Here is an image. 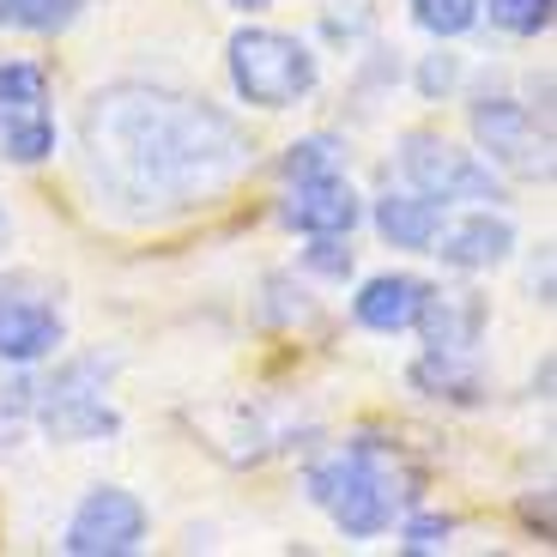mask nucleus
<instances>
[{"mask_svg": "<svg viewBox=\"0 0 557 557\" xmlns=\"http://www.w3.org/2000/svg\"><path fill=\"white\" fill-rule=\"evenodd\" d=\"M424 297H431V285L418 273H376L363 278L358 297H351V321L370 327V334H406L418 321V309H424Z\"/></svg>", "mask_w": 557, "mask_h": 557, "instance_id": "nucleus-13", "label": "nucleus"}, {"mask_svg": "<svg viewBox=\"0 0 557 557\" xmlns=\"http://www.w3.org/2000/svg\"><path fill=\"white\" fill-rule=\"evenodd\" d=\"M406 7H412V25L431 30L436 42L467 37L479 25V13H485V0H406Z\"/></svg>", "mask_w": 557, "mask_h": 557, "instance_id": "nucleus-17", "label": "nucleus"}, {"mask_svg": "<svg viewBox=\"0 0 557 557\" xmlns=\"http://www.w3.org/2000/svg\"><path fill=\"white\" fill-rule=\"evenodd\" d=\"M431 255L443 267H455V273H491V267H503L516 255V224L491 207H473V212H460V219H443Z\"/></svg>", "mask_w": 557, "mask_h": 557, "instance_id": "nucleus-8", "label": "nucleus"}, {"mask_svg": "<svg viewBox=\"0 0 557 557\" xmlns=\"http://www.w3.org/2000/svg\"><path fill=\"white\" fill-rule=\"evenodd\" d=\"M358 219H363V200L346 182V170L304 176V182H292V195H285V224L304 231V237H351Z\"/></svg>", "mask_w": 557, "mask_h": 557, "instance_id": "nucleus-10", "label": "nucleus"}, {"mask_svg": "<svg viewBox=\"0 0 557 557\" xmlns=\"http://www.w3.org/2000/svg\"><path fill=\"white\" fill-rule=\"evenodd\" d=\"M448 533H455V516H406V528H400V552H406V557L443 552Z\"/></svg>", "mask_w": 557, "mask_h": 557, "instance_id": "nucleus-20", "label": "nucleus"}, {"mask_svg": "<svg viewBox=\"0 0 557 557\" xmlns=\"http://www.w3.org/2000/svg\"><path fill=\"white\" fill-rule=\"evenodd\" d=\"M231 61V85H237V98L255 103V110H292L315 91L321 67H315V49L292 30H267V25H249L231 37L224 49Z\"/></svg>", "mask_w": 557, "mask_h": 557, "instance_id": "nucleus-3", "label": "nucleus"}, {"mask_svg": "<svg viewBox=\"0 0 557 557\" xmlns=\"http://www.w3.org/2000/svg\"><path fill=\"white\" fill-rule=\"evenodd\" d=\"M309 503L334 516V528L346 540H376V533L394 528V516H406L424 491V473H418L406 448L382 443V436H351L346 448L309 460Z\"/></svg>", "mask_w": 557, "mask_h": 557, "instance_id": "nucleus-2", "label": "nucleus"}, {"mask_svg": "<svg viewBox=\"0 0 557 557\" xmlns=\"http://www.w3.org/2000/svg\"><path fill=\"white\" fill-rule=\"evenodd\" d=\"M0 231H7V212H0Z\"/></svg>", "mask_w": 557, "mask_h": 557, "instance_id": "nucleus-24", "label": "nucleus"}, {"mask_svg": "<svg viewBox=\"0 0 557 557\" xmlns=\"http://www.w3.org/2000/svg\"><path fill=\"white\" fill-rule=\"evenodd\" d=\"M55 152V103L37 61H0V158L42 164Z\"/></svg>", "mask_w": 557, "mask_h": 557, "instance_id": "nucleus-6", "label": "nucleus"}, {"mask_svg": "<svg viewBox=\"0 0 557 557\" xmlns=\"http://www.w3.org/2000/svg\"><path fill=\"white\" fill-rule=\"evenodd\" d=\"M485 321H491V304L473 292V285H455V292H436L424 297L418 309V334H424V351H473L485 339Z\"/></svg>", "mask_w": 557, "mask_h": 557, "instance_id": "nucleus-11", "label": "nucleus"}, {"mask_svg": "<svg viewBox=\"0 0 557 557\" xmlns=\"http://www.w3.org/2000/svg\"><path fill=\"white\" fill-rule=\"evenodd\" d=\"M304 267H309V273H321V278H351V249H346V237H309Z\"/></svg>", "mask_w": 557, "mask_h": 557, "instance_id": "nucleus-21", "label": "nucleus"}, {"mask_svg": "<svg viewBox=\"0 0 557 557\" xmlns=\"http://www.w3.org/2000/svg\"><path fill=\"white\" fill-rule=\"evenodd\" d=\"M491 7V25L509 30V37H540L552 30V7L557 0H485Z\"/></svg>", "mask_w": 557, "mask_h": 557, "instance_id": "nucleus-19", "label": "nucleus"}, {"mask_svg": "<svg viewBox=\"0 0 557 557\" xmlns=\"http://www.w3.org/2000/svg\"><path fill=\"white\" fill-rule=\"evenodd\" d=\"M79 146L91 188L127 219H176L212 207L255 170V139L231 110L146 79L91 91Z\"/></svg>", "mask_w": 557, "mask_h": 557, "instance_id": "nucleus-1", "label": "nucleus"}, {"mask_svg": "<svg viewBox=\"0 0 557 557\" xmlns=\"http://www.w3.org/2000/svg\"><path fill=\"white\" fill-rule=\"evenodd\" d=\"M37 431L55 448H79V443H103V436L122 431V412H115L103 394H37Z\"/></svg>", "mask_w": 557, "mask_h": 557, "instance_id": "nucleus-12", "label": "nucleus"}, {"mask_svg": "<svg viewBox=\"0 0 557 557\" xmlns=\"http://www.w3.org/2000/svg\"><path fill=\"white\" fill-rule=\"evenodd\" d=\"M467 127H473V139H479V152H485L491 170H509V176H552V134H545V122L521 98L479 91V98L467 103Z\"/></svg>", "mask_w": 557, "mask_h": 557, "instance_id": "nucleus-5", "label": "nucleus"}, {"mask_svg": "<svg viewBox=\"0 0 557 557\" xmlns=\"http://www.w3.org/2000/svg\"><path fill=\"white\" fill-rule=\"evenodd\" d=\"M460 85V55H448V49H436V55H424L418 61V91H424V98H448V91H455Z\"/></svg>", "mask_w": 557, "mask_h": 557, "instance_id": "nucleus-22", "label": "nucleus"}, {"mask_svg": "<svg viewBox=\"0 0 557 557\" xmlns=\"http://www.w3.org/2000/svg\"><path fill=\"white\" fill-rule=\"evenodd\" d=\"M400 176L406 188L431 195L436 207H455V200H473V207H497L503 200V170H491L479 152L455 146L436 127H412L400 134Z\"/></svg>", "mask_w": 557, "mask_h": 557, "instance_id": "nucleus-4", "label": "nucleus"}, {"mask_svg": "<svg viewBox=\"0 0 557 557\" xmlns=\"http://www.w3.org/2000/svg\"><path fill=\"white\" fill-rule=\"evenodd\" d=\"M61 346H67V321H61L55 304L25 292H0V363L30 370L42 358H61Z\"/></svg>", "mask_w": 557, "mask_h": 557, "instance_id": "nucleus-9", "label": "nucleus"}, {"mask_svg": "<svg viewBox=\"0 0 557 557\" xmlns=\"http://www.w3.org/2000/svg\"><path fill=\"white\" fill-rule=\"evenodd\" d=\"M85 0H0V25L30 30V37H55V30L79 25Z\"/></svg>", "mask_w": 557, "mask_h": 557, "instance_id": "nucleus-16", "label": "nucleus"}, {"mask_svg": "<svg viewBox=\"0 0 557 557\" xmlns=\"http://www.w3.org/2000/svg\"><path fill=\"white\" fill-rule=\"evenodd\" d=\"M237 13H261V7H273V0H231Z\"/></svg>", "mask_w": 557, "mask_h": 557, "instance_id": "nucleus-23", "label": "nucleus"}, {"mask_svg": "<svg viewBox=\"0 0 557 557\" xmlns=\"http://www.w3.org/2000/svg\"><path fill=\"white\" fill-rule=\"evenodd\" d=\"M443 219H448V207H436V200L418 195V188H400V195L376 200V231L394 243V249H412V255H431Z\"/></svg>", "mask_w": 557, "mask_h": 557, "instance_id": "nucleus-15", "label": "nucleus"}, {"mask_svg": "<svg viewBox=\"0 0 557 557\" xmlns=\"http://www.w3.org/2000/svg\"><path fill=\"white\" fill-rule=\"evenodd\" d=\"M285 176L304 182V176H327V170H346V139L339 134H309L297 146H285Z\"/></svg>", "mask_w": 557, "mask_h": 557, "instance_id": "nucleus-18", "label": "nucleus"}, {"mask_svg": "<svg viewBox=\"0 0 557 557\" xmlns=\"http://www.w3.org/2000/svg\"><path fill=\"white\" fill-rule=\"evenodd\" d=\"M406 382H412V394H424V400H448V406L485 400V376L473 370V351H424V358H412Z\"/></svg>", "mask_w": 557, "mask_h": 557, "instance_id": "nucleus-14", "label": "nucleus"}, {"mask_svg": "<svg viewBox=\"0 0 557 557\" xmlns=\"http://www.w3.org/2000/svg\"><path fill=\"white\" fill-rule=\"evenodd\" d=\"M146 533H152V516H146V503H139L134 491L91 485L79 497V509H73L61 545H67L73 557H127V552L146 545Z\"/></svg>", "mask_w": 557, "mask_h": 557, "instance_id": "nucleus-7", "label": "nucleus"}]
</instances>
